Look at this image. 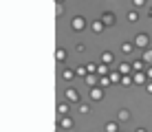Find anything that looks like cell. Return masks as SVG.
<instances>
[{
  "mask_svg": "<svg viewBox=\"0 0 152 132\" xmlns=\"http://www.w3.org/2000/svg\"><path fill=\"white\" fill-rule=\"evenodd\" d=\"M134 4H137V7H143V0H134Z\"/></svg>",
  "mask_w": 152,
  "mask_h": 132,
  "instance_id": "obj_4",
  "label": "cell"
},
{
  "mask_svg": "<svg viewBox=\"0 0 152 132\" xmlns=\"http://www.w3.org/2000/svg\"><path fill=\"white\" fill-rule=\"evenodd\" d=\"M137 44H139V46H145V44H148V35H143V33H141L139 38H137Z\"/></svg>",
  "mask_w": 152,
  "mask_h": 132,
  "instance_id": "obj_1",
  "label": "cell"
},
{
  "mask_svg": "<svg viewBox=\"0 0 152 132\" xmlns=\"http://www.w3.org/2000/svg\"><path fill=\"white\" fill-rule=\"evenodd\" d=\"M104 20H106V24H113V22H115V15L106 13V15H104Z\"/></svg>",
  "mask_w": 152,
  "mask_h": 132,
  "instance_id": "obj_2",
  "label": "cell"
},
{
  "mask_svg": "<svg viewBox=\"0 0 152 132\" xmlns=\"http://www.w3.org/2000/svg\"><path fill=\"white\" fill-rule=\"evenodd\" d=\"M137 18H139V15H137V11H130V13H128V20H132V22H134Z\"/></svg>",
  "mask_w": 152,
  "mask_h": 132,
  "instance_id": "obj_3",
  "label": "cell"
}]
</instances>
